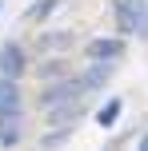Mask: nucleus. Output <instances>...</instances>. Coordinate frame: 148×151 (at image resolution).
I'll list each match as a JSON object with an SVG mask.
<instances>
[{
	"label": "nucleus",
	"mask_w": 148,
	"mask_h": 151,
	"mask_svg": "<svg viewBox=\"0 0 148 151\" xmlns=\"http://www.w3.org/2000/svg\"><path fill=\"white\" fill-rule=\"evenodd\" d=\"M140 151H148V135H144V139H140Z\"/></svg>",
	"instance_id": "9d476101"
},
{
	"label": "nucleus",
	"mask_w": 148,
	"mask_h": 151,
	"mask_svg": "<svg viewBox=\"0 0 148 151\" xmlns=\"http://www.w3.org/2000/svg\"><path fill=\"white\" fill-rule=\"evenodd\" d=\"M16 139H20V131H16V127H8V123H0V147H12Z\"/></svg>",
	"instance_id": "1a4fd4ad"
},
{
	"label": "nucleus",
	"mask_w": 148,
	"mask_h": 151,
	"mask_svg": "<svg viewBox=\"0 0 148 151\" xmlns=\"http://www.w3.org/2000/svg\"><path fill=\"white\" fill-rule=\"evenodd\" d=\"M0 72H4V80H20L24 72V52L16 44H4L0 48Z\"/></svg>",
	"instance_id": "20e7f679"
},
{
	"label": "nucleus",
	"mask_w": 148,
	"mask_h": 151,
	"mask_svg": "<svg viewBox=\"0 0 148 151\" xmlns=\"http://www.w3.org/2000/svg\"><path fill=\"white\" fill-rule=\"evenodd\" d=\"M52 107H56V104H52ZM76 115H80V107H76V99H72V104H64V107L52 111V123H76Z\"/></svg>",
	"instance_id": "6e6552de"
},
{
	"label": "nucleus",
	"mask_w": 148,
	"mask_h": 151,
	"mask_svg": "<svg viewBox=\"0 0 148 151\" xmlns=\"http://www.w3.org/2000/svg\"><path fill=\"white\" fill-rule=\"evenodd\" d=\"M116 115H120V99H108V104L96 111V123H100V127H112V123H116Z\"/></svg>",
	"instance_id": "0eeeda50"
},
{
	"label": "nucleus",
	"mask_w": 148,
	"mask_h": 151,
	"mask_svg": "<svg viewBox=\"0 0 148 151\" xmlns=\"http://www.w3.org/2000/svg\"><path fill=\"white\" fill-rule=\"evenodd\" d=\"M104 80H108V64H104V60H92V68H88V76L80 83H84V91H88V88H100Z\"/></svg>",
	"instance_id": "423d86ee"
},
{
	"label": "nucleus",
	"mask_w": 148,
	"mask_h": 151,
	"mask_svg": "<svg viewBox=\"0 0 148 151\" xmlns=\"http://www.w3.org/2000/svg\"><path fill=\"white\" fill-rule=\"evenodd\" d=\"M116 24H120V32H136V36H148V12H144V4H116Z\"/></svg>",
	"instance_id": "f257e3e1"
},
{
	"label": "nucleus",
	"mask_w": 148,
	"mask_h": 151,
	"mask_svg": "<svg viewBox=\"0 0 148 151\" xmlns=\"http://www.w3.org/2000/svg\"><path fill=\"white\" fill-rule=\"evenodd\" d=\"M60 4H64V0H36V4L24 12V20H48V16H52Z\"/></svg>",
	"instance_id": "39448f33"
},
{
	"label": "nucleus",
	"mask_w": 148,
	"mask_h": 151,
	"mask_svg": "<svg viewBox=\"0 0 148 151\" xmlns=\"http://www.w3.org/2000/svg\"><path fill=\"white\" fill-rule=\"evenodd\" d=\"M124 52V40H116V36H100V40H88V60H104V64H112L116 56Z\"/></svg>",
	"instance_id": "7ed1b4c3"
},
{
	"label": "nucleus",
	"mask_w": 148,
	"mask_h": 151,
	"mask_svg": "<svg viewBox=\"0 0 148 151\" xmlns=\"http://www.w3.org/2000/svg\"><path fill=\"white\" fill-rule=\"evenodd\" d=\"M4 88H8V80H0V96H4Z\"/></svg>",
	"instance_id": "9b49d317"
},
{
	"label": "nucleus",
	"mask_w": 148,
	"mask_h": 151,
	"mask_svg": "<svg viewBox=\"0 0 148 151\" xmlns=\"http://www.w3.org/2000/svg\"><path fill=\"white\" fill-rule=\"evenodd\" d=\"M80 91H84V83H80V80H60L56 88L40 91V104H44V107H52V104H68V99H76Z\"/></svg>",
	"instance_id": "f03ea898"
}]
</instances>
